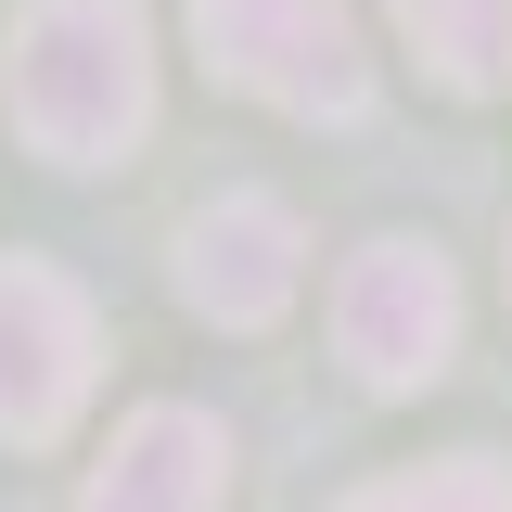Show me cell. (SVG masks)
<instances>
[{
  "label": "cell",
  "mask_w": 512,
  "mask_h": 512,
  "mask_svg": "<svg viewBox=\"0 0 512 512\" xmlns=\"http://www.w3.org/2000/svg\"><path fill=\"white\" fill-rule=\"evenodd\" d=\"M0 103L26 128V154L52 167H116L154 128V39L128 0H26L0 39Z\"/></svg>",
  "instance_id": "obj_1"
},
{
  "label": "cell",
  "mask_w": 512,
  "mask_h": 512,
  "mask_svg": "<svg viewBox=\"0 0 512 512\" xmlns=\"http://www.w3.org/2000/svg\"><path fill=\"white\" fill-rule=\"evenodd\" d=\"M192 52L218 90H244L269 116H359L372 52L346 26V0H192Z\"/></svg>",
  "instance_id": "obj_2"
},
{
  "label": "cell",
  "mask_w": 512,
  "mask_h": 512,
  "mask_svg": "<svg viewBox=\"0 0 512 512\" xmlns=\"http://www.w3.org/2000/svg\"><path fill=\"white\" fill-rule=\"evenodd\" d=\"M461 346V282L423 231H372V244L333 269V359L372 384V397H423Z\"/></svg>",
  "instance_id": "obj_3"
},
{
  "label": "cell",
  "mask_w": 512,
  "mask_h": 512,
  "mask_svg": "<svg viewBox=\"0 0 512 512\" xmlns=\"http://www.w3.org/2000/svg\"><path fill=\"white\" fill-rule=\"evenodd\" d=\"M103 320L52 256H0V448H52L90 410Z\"/></svg>",
  "instance_id": "obj_4"
},
{
  "label": "cell",
  "mask_w": 512,
  "mask_h": 512,
  "mask_svg": "<svg viewBox=\"0 0 512 512\" xmlns=\"http://www.w3.org/2000/svg\"><path fill=\"white\" fill-rule=\"evenodd\" d=\"M295 282H308V231H295L282 192H205V205L180 218V295H192V320L256 333V320L295 308Z\"/></svg>",
  "instance_id": "obj_5"
},
{
  "label": "cell",
  "mask_w": 512,
  "mask_h": 512,
  "mask_svg": "<svg viewBox=\"0 0 512 512\" xmlns=\"http://www.w3.org/2000/svg\"><path fill=\"white\" fill-rule=\"evenodd\" d=\"M77 512H231V423H218V410H192V397L128 410L116 448L90 461Z\"/></svg>",
  "instance_id": "obj_6"
},
{
  "label": "cell",
  "mask_w": 512,
  "mask_h": 512,
  "mask_svg": "<svg viewBox=\"0 0 512 512\" xmlns=\"http://www.w3.org/2000/svg\"><path fill=\"white\" fill-rule=\"evenodd\" d=\"M397 39L436 90H500L512 77V0H397Z\"/></svg>",
  "instance_id": "obj_7"
},
{
  "label": "cell",
  "mask_w": 512,
  "mask_h": 512,
  "mask_svg": "<svg viewBox=\"0 0 512 512\" xmlns=\"http://www.w3.org/2000/svg\"><path fill=\"white\" fill-rule=\"evenodd\" d=\"M346 512H512V474L487 448H461V461H410V474H372Z\"/></svg>",
  "instance_id": "obj_8"
}]
</instances>
